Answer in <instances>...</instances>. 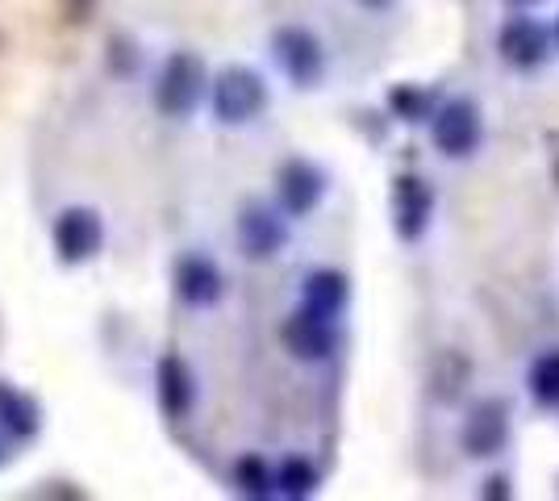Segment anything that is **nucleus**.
<instances>
[{
  "mask_svg": "<svg viewBox=\"0 0 559 501\" xmlns=\"http://www.w3.org/2000/svg\"><path fill=\"white\" fill-rule=\"evenodd\" d=\"M497 50H501V59L518 68V72H531L538 68L543 59H547V50H551V29L535 17H510V22L501 25V34H497Z\"/></svg>",
  "mask_w": 559,
  "mask_h": 501,
  "instance_id": "nucleus-12",
  "label": "nucleus"
},
{
  "mask_svg": "<svg viewBox=\"0 0 559 501\" xmlns=\"http://www.w3.org/2000/svg\"><path fill=\"white\" fill-rule=\"evenodd\" d=\"M389 105H393V114L401 121H426L435 114V96L426 88H414V84H396L389 93Z\"/></svg>",
  "mask_w": 559,
  "mask_h": 501,
  "instance_id": "nucleus-19",
  "label": "nucleus"
},
{
  "mask_svg": "<svg viewBox=\"0 0 559 501\" xmlns=\"http://www.w3.org/2000/svg\"><path fill=\"white\" fill-rule=\"evenodd\" d=\"M460 443L472 460H492L510 448V406L501 397H485L467 409Z\"/></svg>",
  "mask_w": 559,
  "mask_h": 501,
  "instance_id": "nucleus-7",
  "label": "nucleus"
},
{
  "mask_svg": "<svg viewBox=\"0 0 559 501\" xmlns=\"http://www.w3.org/2000/svg\"><path fill=\"white\" fill-rule=\"evenodd\" d=\"M280 338H284V347H288L293 359H301V363H322V359H330L334 347H338V326H334V318H322V313H313L301 306L297 313L284 318Z\"/></svg>",
  "mask_w": 559,
  "mask_h": 501,
  "instance_id": "nucleus-8",
  "label": "nucleus"
},
{
  "mask_svg": "<svg viewBox=\"0 0 559 501\" xmlns=\"http://www.w3.org/2000/svg\"><path fill=\"white\" fill-rule=\"evenodd\" d=\"M272 473H276V498H288V501L313 498V493H318V485H322L318 468H313L305 455H288V460H280V468H272Z\"/></svg>",
  "mask_w": 559,
  "mask_h": 501,
  "instance_id": "nucleus-17",
  "label": "nucleus"
},
{
  "mask_svg": "<svg viewBox=\"0 0 559 501\" xmlns=\"http://www.w3.org/2000/svg\"><path fill=\"white\" fill-rule=\"evenodd\" d=\"M25 498H55V501H84L88 493L75 485V480H43V485H34Z\"/></svg>",
  "mask_w": 559,
  "mask_h": 501,
  "instance_id": "nucleus-20",
  "label": "nucleus"
},
{
  "mask_svg": "<svg viewBox=\"0 0 559 501\" xmlns=\"http://www.w3.org/2000/svg\"><path fill=\"white\" fill-rule=\"evenodd\" d=\"M480 134H485L480 109H476L467 96H451V100H443V105L430 114V139H435V146H439L443 155H451V159L472 155V151L480 146Z\"/></svg>",
  "mask_w": 559,
  "mask_h": 501,
  "instance_id": "nucleus-6",
  "label": "nucleus"
},
{
  "mask_svg": "<svg viewBox=\"0 0 559 501\" xmlns=\"http://www.w3.org/2000/svg\"><path fill=\"white\" fill-rule=\"evenodd\" d=\"M526 384H531V397H535L538 409H559V347L556 351H543L531 363Z\"/></svg>",
  "mask_w": 559,
  "mask_h": 501,
  "instance_id": "nucleus-18",
  "label": "nucleus"
},
{
  "mask_svg": "<svg viewBox=\"0 0 559 501\" xmlns=\"http://www.w3.org/2000/svg\"><path fill=\"white\" fill-rule=\"evenodd\" d=\"M50 247H55V260L63 267H80L100 255L105 247V222L88 205H68L59 210L50 222Z\"/></svg>",
  "mask_w": 559,
  "mask_h": 501,
  "instance_id": "nucleus-3",
  "label": "nucleus"
},
{
  "mask_svg": "<svg viewBox=\"0 0 559 501\" xmlns=\"http://www.w3.org/2000/svg\"><path fill=\"white\" fill-rule=\"evenodd\" d=\"M234 230H238L242 255L255 263L276 260L280 251L288 247V222L280 214V205H267V201H247V205L238 210Z\"/></svg>",
  "mask_w": 559,
  "mask_h": 501,
  "instance_id": "nucleus-5",
  "label": "nucleus"
},
{
  "mask_svg": "<svg viewBox=\"0 0 559 501\" xmlns=\"http://www.w3.org/2000/svg\"><path fill=\"white\" fill-rule=\"evenodd\" d=\"M171 285H176V297L192 306V310H210L222 301V293H226V276H222V267L210 260V255H180L176 267H171Z\"/></svg>",
  "mask_w": 559,
  "mask_h": 501,
  "instance_id": "nucleus-11",
  "label": "nucleus"
},
{
  "mask_svg": "<svg viewBox=\"0 0 559 501\" xmlns=\"http://www.w3.org/2000/svg\"><path fill=\"white\" fill-rule=\"evenodd\" d=\"M272 55H276L280 72L297 88H318L326 75V50L318 43V34L305 25H280L272 34Z\"/></svg>",
  "mask_w": 559,
  "mask_h": 501,
  "instance_id": "nucleus-4",
  "label": "nucleus"
},
{
  "mask_svg": "<svg viewBox=\"0 0 559 501\" xmlns=\"http://www.w3.org/2000/svg\"><path fill=\"white\" fill-rule=\"evenodd\" d=\"M480 498H513L510 477H489L485 480V489H480Z\"/></svg>",
  "mask_w": 559,
  "mask_h": 501,
  "instance_id": "nucleus-23",
  "label": "nucleus"
},
{
  "mask_svg": "<svg viewBox=\"0 0 559 501\" xmlns=\"http://www.w3.org/2000/svg\"><path fill=\"white\" fill-rule=\"evenodd\" d=\"M43 402L34 393H25L22 384L13 381H0V430L13 439V443H29L43 434Z\"/></svg>",
  "mask_w": 559,
  "mask_h": 501,
  "instance_id": "nucleus-14",
  "label": "nucleus"
},
{
  "mask_svg": "<svg viewBox=\"0 0 559 501\" xmlns=\"http://www.w3.org/2000/svg\"><path fill=\"white\" fill-rule=\"evenodd\" d=\"M210 100L222 126H247L267 109V80L247 63H234L210 80Z\"/></svg>",
  "mask_w": 559,
  "mask_h": 501,
  "instance_id": "nucleus-2",
  "label": "nucleus"
},
{
  "mask_svg": "<svg viewBox=\"0 0 559 501\" xmlns=\"http://www.w3.org/2000/svg\"><path fill=\"white\" fill-rule=\"evenodd\" d=\"M551 43H559V22H556V29H551Z\"/></svg>",
  "mask_w": 559,
  "mask_h": 501,
  "instance_id": "nucleus-26",
  "label": "nucleus"
},
{
  "mask_svg": "<svg viewBox=\"0 0 559 501\" xmlns=\"http://www.w3.org/2000/svg\"><path fill=\"white\" fill-rule=\"evenodd\" d=\"M435 217V189L421 176L393 180V230L401 242H418Z\"/></svg>",
  "mask_w": 559,
  "mask_h": 501,
  "instance_id": "nucleus-10",
  "label": "nucleus"
},
{
  "mask_svg": "<svg viewBox=\"0 0 559 501\" xmlns=\"http://www.w3.org/2000/svg\"><path fill=\"white\" fill-rule=\"evenodd\" d=\"M13 448H17V443H13V439H9V434H4V430H0V468H4V464H9V460H13Z\"/></svg>",
  "mask_w": 559,
  "mask_h": 501,
  "instance_id": "nucleus-24",
  "label": "nucleus"
},
{
  "mask_svg": "<svg viewBox=\"0 0 559 501\" xmlns=\"http://www.w3.org/2000/svg\"><path fill=\"white\" fill-rule=\"evenodd\" d=\"M230 480L242 498H251V501L276 498V473H272V464L255 452H247V455H238V460H234Z\"/></svg>",
  "mask_w": 559,
  "mask_h": 501,
  "instance_id": "nucleus-16",
  "label": "nucleus"
},
{
  "mask_svg": "<svg viewBox=\"0 0 559 501\" xmlns=\"http://www.w3.org/2000/svg\"><path fill=\"white\" fill-rule=\"evenodd\" d=\"M359 4H364V9H389L393 0H359Z\"/></svg>",
  "mask_w": 559,
  "mask_h": 501,
  "instance_id": "nucleus-25",
  "label": "nucleus"
},
{
  "mask_svg": "<svg viewBox=\"0 0 559 501\" xmlns=\"http://www.w3.org/2000/svg\"><path fill=\"white\" fill-rule=\"evenodd\" d=\"M210 93V72H205V59L192 55V50H176L167 55V63L159 68L155 80V109L164 118L185 121L201 109V100Z\"/></svg>",
  "mask_w": 559,
  "mask_h": 501,
  "instance_id": "nucleus-1",
  "label": "nucleus"
},
{
  "mask_svg": "<svg viewBox=\"0 0 559 501\" xmlns=\"http://www.w3.org/2000/svg\"><path fill=\"white\" fill-rule=\"evenodd\" d=\"M350 301V281L343 272H334V267H318V272H309L301 285V306L313 313H322V318H334L338 322V313L347 310Z\"/></svg>",
  "mask_w": 559,
  "mask_h": 501,
  "instance_id": "nucleus-15",
  "label": "nucleus"
},
{
  "mask_svg": "<svg viewBox=\"0 0 559 501\" xmlns=\"http://www.w3.org/2000/svg\"><path fill=\"white\" fill-rule=\"evenodd\" d=\"M155 393H159V409L171 422H185L192 406H197V377L188 368L185 356H164L155 363Z\"/></svg>",
  "mask_w": 559,
  "mask_h": 501,
  "instance_id": "nucleus-13",
  "label": "nucleus"
},
{
  "mask_svg": "<svg viewBox=\"0 0 559 501\" xmlns=\"http://www.w3.org/2000/svg\"><path fill=\"white\" fill-rule=\"evenodd\" d=\"M326 196V171L309 159H284L276 171V201L284 217L313 214Z\"/></svg>",
  "mask_w": 559,
  "mask_h": 501,
  "instance_id": "nucleus-9",
  "label": "nucleus"
},
{
  "mask_svg": "<svg viewBox=\"0 0 559 501\" xmlns=\"http://www.w3.org/2000/svg\"><path fill=\"white\" fill-rule=\"evenodd\" d=\"M513 4H535V0H513Z\"/></svg>",
  "mask_w": 559,
  "mask_h": 501,
  "instance_id": "nucleus-27",
  "label": "nucleus"
},
{
  "mask_svg": "<svg viewBox=\"0 0 559 501\" xmlns=\"http://www.w3.org/2000/svg\"><path fill=\"white\" fill-rule=\"evenodd\" d=\"M114 59H121L117 72H134L139 68V47H130L126 38H114Z\"/></svg>",
  "mask_w": 559,
  "mask_h": 501,
  "instance_id": "nucleus-21",
  "label": "nucleus"
},
{
  "mask_svg": "<svg viewBox=\"0 0 559 501\" xmlns=\"http://www.w3.org/2000/svg\"><path fill=\"white\" fill-rule=\"evenodd\" d=\"M96 0H63V13H68V22L84 25L88 17H93Z\"/></svg>",
  "mask_w": 559,
  "mask_h": 501,
  "instance_id": "nucleus-22",
  "label": "nucleus"
}]
</instances>
